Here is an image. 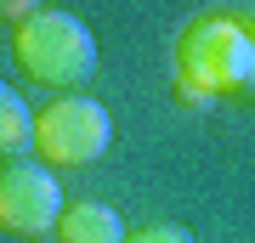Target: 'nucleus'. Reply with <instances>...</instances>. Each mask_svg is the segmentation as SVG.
<instances>
[{
	"mask_svg": "<svg viewBox=\"0 0 255 243\" xmlns=\"http://www.w3.org/2000/svg\"><path fill=\"white\" fill-rule=\"evenodd\" d=\"M176 74H182V96L199 108L204 96L255 80V34L238 17H199L176 40Z\"/></svg>",
	"mask_w": 255,
	"mask_h": 243,
	"instance_id": "nucleus-1",
	"label": "nucleus"
},
{
	"mask_svg": "<svg viewBox=\"0 0 255 243\" xmlns=\"http://www.w3.org/2000/svg\"><path fill=\"white\" fill-rule=\"evenodd\" d=\"M17 68L28 74L34 85H57V90H74L97 74V34L85 28L74 11H34L23 28H17V45H11Z\"/></svg>",
	"mask_w": 255,
	"mask_h": 243,
	"instance_id": "nucleus-2",
	"label": "nucleus"
},
{
	"mask_svg": "<svg viewBox=\"0 0 255 243\" xmlns=\"http://www.w3.org/2000/svg\"><path fill=\"white\" fill-rule=\"evenodd\" d=\"M114 142V119L91 96H57L51 108L34 119V147L46 170H68V164H97Z\"/></svg>",
	"mask_w": 255,
	"mask_h": 243,
	"instance_id": "nucleus-3",
	"label": "nucleus"
},
{
	"mask_svg": "<svg viewBox=\"0 0 255 243\" xmlns=\"http://www.w3.org/2000/svg\"><path fill=\"white\" fill-rule=\"evenodd\" d=\"M63 187L40 159H6L0 164V232L11 238H40L57 232L63 221Z\"/></svg>",
	"mask_w": 255,
	"mask_h": 243,
	"instance_id": "nucleus-4",
	"label": "nucleus"
},
{
	"mask_svg": "<svg viewBox=\"0 0 255 243\" xmlns=\"http://www.w3.org/2000/svg\"><path fill=\"white\" fill-rule=\"evenodd\" d=\"M57 243H125V221L114 204H68L57 221Z\"/></svg>",
	"mask_w": 255,
	"mask_h": 243,
	"instance_id": "nucleus-5",
	"label": "nucleus"
},
{
	"mask_svg": "<svg viewBox=\"0 0 255 243\" xmlns=\"http://www.w3.org/2000/svg\"><path fill=\"white\" fill-rule=\"evenodd\" d=\"M34 147V113L11 85H0V159H23Z\"/></svg>",
	"mask_w": 255,
	"mask_h": 243,
	"instance_id": "nucleus-6",
	"label": "nucleus"
},
{
	"mask_svg": "<svg viewBox=\"0 0 255 243\" xmlns=\"http://www.w3.org/2000/svg\"><path fill=\"white\" fill-rule=\"evenodd\" d=\"M125 243H193L187 226H170V221H159V226H142V232H130Z\"/></svg>",
	"mask_w": 255,
	"mask_h": 243,
	"instance_id": "nucleus-7",
	"label": "nucleus"
},
{
	"mask_svg": "<svg viewBox=\"0 0 255 243\" xmlns=\"http://www.w3.org/2000/svg\"><path fill=\"white\" fill-rule=\"evenodd\" d=\"M34 11H46V0H0V23H17L23 28Z\"/></svg>",
	"mask_w": 255,
	"mask_h": 243,
	"instance_id": "nucleus-8",
	"label": "nucleus"
}]
</instances>
